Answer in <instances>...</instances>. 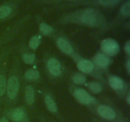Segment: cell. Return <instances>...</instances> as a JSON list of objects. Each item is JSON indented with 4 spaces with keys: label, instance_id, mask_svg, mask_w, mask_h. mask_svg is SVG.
I'll use <instances>...</instances> for the list:
<instances>
[{
    "label": "cell",
    "instance_id": "obj_1",
    "mask_svg": "<svg viewBox=\"0 0 130 122\" xmlns=\"http://www.w3.org/2000/svg\"><path fill=\"white\" fill-rule=\"evenodd\" d=\"M81 21L84 24L90 26H95L100 22V15L93 9H87L85 10L81 17Z\"/></svg>",
    "mask_w": 130,
    "mask_h": 122
},
{
    "label": "cell",
    "instance_id": "obj_2",
    "mask_svg": "<svg viewBox=\"0 0 130 122\" xmlns=\"http://www.w3.org/2000/svg\"><path fill=\"white\" fill-rule=\"evenodd\" d=\"M101 48L103 52L109 56L116 55L119 51L118 43L112 39H105L101 43Z\"/></svg>",
    "mask_w": 130,
    "mask_h": 122
},
{
    "label": "cell",
    "instance_id": "obj_3",
    "mask_svg": "<svg viewBox=\"0 0 130 122\" xmlns=\"http://www.w3.org/2000/svg\"><path fill=\"white\" fill-rule=\"evenodd\" d=\"M75 98L80 103L85 105H89L95 103V99H94L86 90L83 89H77L74 92Z\"/></svg>",
    "mask_w": 130,
    "mask_h": 122
},
{
    "label": "cell",
    "instance_id": "obj_4",
    "mask_svg": "<svg viewBox=\"0 0 130 122\" xmlns=\"http://www.w3.org/2000/svg\"><path fill=\"white\" fill-rule=\"evenodd\" d=\"M19 81L15 76L9 78L7 84V94L10 99H13L17 97L19 90Z\"/></svg>",
    "mask_w": 130,
    "mask_h": 122
},
{
    "label": "cell",
    "instance_id": "obj_5",
    "mask_svg": "<svg viewBox=\"0 0 130 122\" xmlns=\"http://www.w3.org/2000/svg\"><path fill=\"white\" fill-rule=\"evenodd\" d=\"M97 112L99 115L106 119L111 120L115 118L116 113L110 107L105 105H100L98 107Z\"/></svg>",
    "mask_w": 130,
    "mask_h": 122
},
{
    "label": "cell",
    "instance_id": "obj_6",
    "mask_svg": "<svg viewBox=\"0 0 130 122\" xmlns=\"http://www.w3.org/2000/svg\"><path fill=\"white\" fill-rule=\"evenodd\" d=\"M11 118L17 122H24L27 119V115L22 108H17L11 113Z\"/></svg>",
    "mask_w": 130,
    "mask_h": 122
},
{
    "label": "cell",
    "instance_id": "obj_7",
    "mask_svg": "<svg viewBox=\"0 0 130 122\" xmlns=\"http://www.w3.org/2000/svg\"><path fill=\"white\" fill-rule=\"evenodd\" d=\"M48 67L50 73L53 76H58L60 74V64L55 58H51L48 60Z\"/></svg>",
    "mask_w": 130,
    "mask_h": 122
},
{
    "label": "cell",
    "instance_id": "obj_8",
    "mask_svg": "<svg viewBox=\"0 0 130 122\" xmlns=\"http://www.w3.org/2000/svg\"><path fill=\"white\" fill-rule=\"evenodd\" d=\"M57 46L62 52L67 55H71L73 52V49L67 41L63 38H59L57 40Z\"/></svg>",
    "mask_w": 130,
    "mask_h": 122
},
{
    "label": "cell",
    "instance_id": "obj_9",
    "mask_svg": "<svg viewBox=\"0 0 130 122\" xmlns=\"http://www.w3.org/2000/svg\"><path fill=\"white\" fill-rule=\"evenodd\" d=\"M79 69L85 73H89L94 68V65L91 61L88 60H81L77 64Z\"/></svg>",
    "mask_w": 130,
    "mask_h": 122
},
{
    "label": "cell",
    "instance_id": "obj_10",
    "mask_svg": "<svg viewBox=\"0 0 130 122\" xmlns=\"http://www.w3.org/2000/svg\"><path fill=\"white\" fill-rule=\"evenodd\" d=\"M96 65L102 67H107L110 64V59L107 56L102 53H98L94 58Z\"/></svg>",
    "mask_w": 130,
    "mask_h": 122
},
{
    "label": "cell",
    "instance_id": "obj_11",
    "mask_svg": "<svg viewBox=\"0 0 130 122\" xmlns=\"http://www.w3.org/2000/svg\"><path fill=\"white\" fill-rule=\"evenodd\" d=\"M109 84L113 89L116 90H121L124 86L123 81L118 76H112L109 79Z\"/></svg>",
    "mask_w": 130,
    "mask_h": 122
},
{
    "label": "cell",
    "instance_id": "obj_12",
    "mask_svg": "<svg viewBox=\"0 0 130 122\" xmlns=\"http://www.w3.org/2000/svg\"><path fill=\"white\" fill-rule=\"evenodd\" d=\"M34 96H35V93H34V90L32 86H27L26 89H25V99L28 104H32L34 102Z\"/></svg>",
    "mask_w": 130,
    "mask_h": 122
},
{
    "label": "cell",
    "instance_id": "obj_13",
    "mask_svg": "<svg viewBox=\"0 0 130 122\" xmlns=\"http://www.w3.org/2000/svg\"><path fill=\"white\" fill-rule=\"evenodd\" d=\"M45 103L48 110L52 113H56L57 111V107L55 102L52 97L47 95L45 98Z\"/></svg>",
    "mask_w": 130,
    "mask_h": 122
},
{
    "label": "cell",
    "instance_id": "obj_14",
    "mask_svg": "<svg viewBox=\"0 0 130 122\" xmlns=\"http://www.w3.org/2000/svg\"><path fill=\"white\" fill-rule=\"evenodd\" d=\"M40 76L39 72L35 69H30L26 71L25 73V77L28 80H36Z\"/></svg>",
    "mask_w": 130,
    "mask_h": 122
},
{
    "label": "cell",
    "instance_id": "obj_15",
    "mask_svg": "<svg viewBox=\"0 0 130 122\" xmlns=\"http://www.w3.org/2000/svg\"><path fill=\"white\" fill-rule=\"evenodd\" d=\"M11 9L8 6H0V19H5L10 15Z\"/></svg>",
    "mask_w": 130,
    "mask_h": 122
},
{
    "label": "cell",
    "instance_id": "obj_16",
    "mask_svg": "<svg viewBox=\"0 0 130 122\" xmlns=\"http://www.w3.org/2000/svg\"><path fill=\"white\" fill-rule=\"evenodd\" d=\"M72 81L74 83L77 84V85H81V84H83L86 82V78L84 75L79 73H77L73 76Z\"/></svg>",
    "mask_w": 130,
    "mask_h": 122
},
{
    "label": "cell",
    "instance_id": "obj_17",
    "mask_svg": "<svg viewBox=\"0 0 130 122\" xmlns=\"http://www.w3.org/2000/svg\"><path fill=\"white\" fill-rule=\"evenodd\" d=\"M41 42V38L40 36H34L32 38L30 39V41H29V46L32 49H36L38 47H39V44Z\"/></svg>",
    "mask_w": 130,
    "mask_h": 122
},
{
    "label": "cell",
    "instance_id": "obj_18",
    "mask_svg": "<svg viewBox=\"0 0 130 122\" xmlns=\"http://www.w3.org/2000/svg\"><path fill=\"white\" fill-rule=\"evenodd\" d=\"M121 12L124 16L129 17L130 15V2L129 1H127L125 3L122 5L121 8Z\"/></svg>",
    "mask_w": 130,
    "mask_h": 122
},
{
    "label": "cell",
    "instance_id": "obj_19",
    "mask_svg": "<svg viewBox=\"0 0 130 122\" xmlns=\"http://www.w3.org/2000/svg\"><path fill=\"white\" fill-rule=\"evenodd\" d=\"M23 60L25 63L28 64H31L34 62L36 59V55L34 53H26V54L23 55L22 56Z\"/></svg>",
    "mask_w": 130,
    "mask_h": 122
},
{
    "label": "cell",
    "instance_id": "obj_20",
    "mask_svg": "<svg viewBox=\"0 0 130 122\" xmlns=\"http://www.w3.org/2000/svg\"><path fill=\"white\" fill-rule=\"evenodd\" d=\"M89 88L94 93H99L102 90L101 85L97 82H91L89 83Z\"/></svg>",
    "mask_w": 130,
    "mask_h": 122
},
{
    "label": "cell",
    "instance_id": "obj_21",
    "mask_svg": "<svg viewBox=\"0 0 130 122\" xmlns=\"http://www.w3.org/2000/svg\"><path fill=\"white\" fill-rule=\"evenodd\" d=\"M39 29H40L41 32L43 33V34H49L53 30L52 27L50 25H48V24H45V23H42L40 24V26H39Z\"/></svg>",
    "mask_w": 130,
    "mask_h": 122
},
{
    "label": "cell",
    "instance_id": "obj_22",
    "mask_svg": "<svg viewBox=\"0 0 130 122\" xmlns=\"http://www.w3.org/2000/svg\"><path fill=\"white\" fill-rule=\"evenodd\" d=\"M6 87V81L5 76L0 75V96H2L5 92Z\"/></svg>",
    "mask_w": 130,
    "mask_h": 122
},
{
    "label": "cell",
    "instance_id": "obj_23",
    "mask_svg": "<svg viewBox=\"0 0 130 122\" xmlns=\"http://www.w3.org/2000/svg\"><path fill=\"white\" fill-rule=\"evenodd\" d=\"M120 0H99V2L104 6H113L116 5Z\"/></svg>",
    "mask_w": 130,
    "mask_h": 122
},
{
    "label": "cell",
    "instance_id": "obj_24",
    "mask_svg": "<svg viewBox=\"0 0 130 122\" xmlns=\"http://www.w3.org/2000/svg\"><path fill=\"white\" fill-rule=\"evenodd\" d=\"M125 51L128 55H130V41H128L125 44Z\"/></svg>",
    "mask_w": 130,
    "mask_h": 122
},
{
    "label": "cell",
    "instance_id": "obj_25",
    "mask_svg": "<svg viewBox=\"0 0 130 122\" xmlns=\"http://www.w3.org/2000/svg\"><path fill=\"white\" fill-rule=\"evenodd\" d=\"M0 122H8V120L5 117H2L0 118Z\"/></svg>",
    "mask_w": 130,
    "mask_h": 122
},
{
    "label": "cell",
    "instance_id": "obj_26",
    "mask_svg": "<svg viewBox=\"0 0 130 122\" xmlns=\"http://www.w3.org/2000/svg\"><path fill=\"white\" fill-rule=\"evenodd\" d=\"M127 68H128V72H130V60L128 61V63H127Z\"/></svg>",
    "mask_w": 130,
    "mask_h": 122
},
{
    "label": "cell",
    "instance_id": "obj_27",
    "mask_svg": "<svg viewBox=\"0 0 130 122\" xmlns=\"http://www.w3.org/2000/svg\"><path fill=\"white\" fill-rule=\"evenodd\" d=\"M128 104H130V96L129 95H128Z\"/></svg>",
    "mask_w": 130,
    "mask_h": 122
}]
</instances>
